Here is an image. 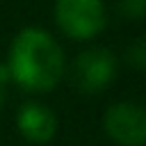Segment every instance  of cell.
<instances>
[{
    "mask_svg": "<svg viewBox=\"0 0 146 146\" xmlns=\"http://www.w3.org/2000/svg\"><path fill=\"white\" fill-rule=\"evenodd\" d=\"M7 73L27 91H50L64 75V52L41 27H23L9 48Z\"/></svg>",
    "mask_w": 146,
    "mask_h": 146,
    "instance_id": "1",
    "label": "cell"
},
{
    "mask_svg": "<svg viewBox=\"0 0 146 146\" xmlns=\"http://www.w3.org/2000/svg\"><path fill=\"white\" fill-rule=\"evenodd\" d=\"M55 21L64 34L84 41L103 32L107 23V11L103 0H57Z\"/></svg>",
    "mask_w": 146,
    "mask_h": 146,
    "instance_id": "2",
    "label": "cell"
},
{
    "mask_svg": "<svg viewBox=\"0 0 146 146\" xmlns=\"http://www.w3.org/2000/svg\"><path fill=\"white\" fill-rule=\"evenodd\" d=\"M119 71L114 52L107 48H87L82 50L71 68V80L82 94H98L107 89Z\"/></svg>",
    "mask_w": 146,
    "mask_h": 146,
    "instance_id": "3",
    "label": "cell"
},
{
    "mask_svg": "<svg viewBox=\"0 0 146 146\" xmlns=\"http://www.w3.org/2000/svg\"><path fill=\"white\" fill-rule=\"evenodd\" d=\"M103 128L112 141L121 146H144L146 144V112L137 103H114L103 116Z\"/></svg>",
    "mask_w": 146,
    "mask_h": 146,
    "instance_id": "4",
    "label": "cell"
},
{
    "mask_svg": "<svg viewBox=\"0 0 146 146\" xmlns=\"http://www.w3.org/2000/svg\"><path fill=\"white\" fill-rule=\"evenodd\" d=\"M18 132L32 144H46L57 132V116L41 103H23L16 116Z\"/></svg>",
    "mask_w": 146,
    "mask_h": 146,
    "instance_id": "5",
    "label": "cell"
},
{
    "mask_svg": "<svg viewBox=\"0 0 146 146\" xmlns=\"http://www.w3.org/2000/svg\"><path fill=\"white\" fill-rule=\"evenodd\" d=\"M125 62H128L132 68H137V71H141V68L146 66V43H144V39H137L132 46H128V50H125Z\"/></svg>",
    "mask_w": 146,
    "mask_h": 146,
    "instance_id": "6",
    "label": "cell"
},
{
    "mask_svg": "<svg viewBox=\"0 0 146 146\" xmlns=\"http://www.w3.org/2000/svg\"><path fill=\"white\" fill-rule=\"evenodd\" d=\"M116 9L125 18H141L146 14V0H116Z\"/></svg>",
    "mask_w": 146,
    "mask_h": 146,
    "instance_id": "7",
    "label": "cell"
},
{
    "mask_svg": "<svg viewBox=\"0 0 146 146\" xmlns=\"http://www.w3.org/2000/svg\"><path fill=\"white\" fill-rule=\"evenodd\" d=\"M7 82H9V73H7V66L0 64V107L5 103V96H7Z\"/></svg>",
    "mask_w": 146,
    "mask_h": 146,
    "instance_id": "8",
    "label": "cell"
}]
</instances>
